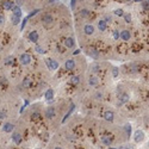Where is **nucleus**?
Here are the masks:
<instances>
[{
  "instance_id": "79ce46f5",
  "label": "nucleus",
  "mask_w": 149,
  "mask_h": 149,
  "mask_svg": "<svg viewBox=\"0 0 149 149\" xmlns=\"http://www.w3.org/2000/svg\"><path fill=\"white\" fill-rule=\"evenodd\" d=\"M109 149H117V148H109Z\"/></svg>"
},
{
  "instance_id": "b1692460",
  "label": "nucleus",
  "mask_w": 149,
  "mask_h": 149,
  "mask_svg": "<svg viewBox=\"0 0 149 149\" xmlns=\"http://www.w3.org/2000/svg\"><path fill=\"white\" fill-rule=\"evenodd\" d=\"M124 130H125V132H127L128 136H130V134H131V125L130 124H125L124 125Z\"/></svg>"
},
{
  "instance_id": "6e6552de",
  "label": "nucleus",
  "mask_w": 149,
  "mask_h": 149,
  "mask_svg": "<svg viewBox=\"0 0 149 149\" xmlns=\"http://www.w3.org/2000/svg\"><path fill=\"white\" fill-rule=\"evenodd\" d=\"M54 116H55V109H54V107H48L47 111H45V117L51 119Z\"/></svg>"
},
{
  "instance_id": "e433bc0d",
  "label": "nucleus",
  "mask_w": 149,
  "mask_h": 149,
  "mask_svg": "<svg viewBox=\"0 0 149 149\" xmlns=\"http://www.w3.org/2000/svg\"><path fill=\"white\" fill-rule=\"evenodd\" d=\"M75 4H76V1H75V0L70 1V7H72V9H74V7H75Z\"/></svg>"
},
{
  "instance_id": "f8f14e48",
  "label": "nucleus",
  "mask_w": 149,
  "mask_h": 149,
  "mask_svg": "<svg viewBox=\"0 0 149 149\" xmlns=\"http://www.w3.org/2000/svg\"><path fill=\"white\" fill-rule=\"evenodd\" d=\"M113 117H115V115H113L112 111H106L105 113H104V118H105L107 122H112L113 121Z\"/></svg>"
},
{
  "instance_id": "f3484780",
  "label": "nucleus",
  "mask_w": 149,
  "mask_h": 149,
  "mask_svg": "<svg viewBox=\"0 0 149 149\" xmlns=\"http://www.w3.org/2000/svg\"><path fill=\"white\" fill-rule=\"evenodd\" d=\"M65 44H66V47L67 48H73L74 47V40L73 38H67V40L65 41Z\"/></svg>"
},
{
  "instance_id": "7c9ffc66",
  "label": "nucleus",
  "mask_w": 149,
  "mask_h": 149,
  "mask_svg": "<svg viewBox=\"0 0 149 149\" xmlns=\"http://www.w3.org/2000/svg\"><path fill=\"white\" fill-rule=\"evenodd\" d=\"M38 12H40V10H35V11H32V12L31 13H30V14H29V17H28V18H31V17H34L35 16V14H37V13Z\"/></svg>"
},
{
  "instance_id": "a19ab883",
  "label": "nucleus",
  "mask_w": 149,
  "mask_h": 149,
  "mask_svg": "<svg viewBox=\"0 0 149 149\" xmlns=\"http://www.w3.org/2000/svg\"><path fill=\"white\" fill-rule=\"evenodd\" d=\"M55 149H62V148H60V147H56V148Z\"/></svg>"
},
{
  "instance_id": "9b49d317",
  "label": "nucleus",
  "mask_w": 149,
  "mask_h": 149,
  "mask_svg": "<svg viewBox=\"0 0 149 149\" xmlns=\"http://www.w3.org/2000/svg\"><path fill=\"white\" fill-rule=\"evenodd\" d=\"M44 98H45L48 101H50V100L54 98V91L51 90V88H49V90H48L47 92L44 93Z\"/></svg>"
},
{
  "instance_id": "473e14b6",
  "label": "nucleus",
  "mask_w": 149,
  "mask_h": 149,
  "mask_svg": "<svg viewBox=\"0 0 149 149\" xmlns=\"http://www.w3.org/2000/svg\"><path fill=\"white\" fill-rule=\"evenodd\" d=\"M113 38H115V40H118V38H121V34H119L118 31H115V32H113Z\"/></svg>"
},
{
  "instance_id": "ddd939ff",
  "label": "nucleus",
  "mask_w": 149,
  "mask_h": 149,
  "mask_svg": "<svg viewBox=\"0 0 149 149\" xmlns=\"http://www.w3.org/2000/svg\"><path fill=\"white\" fill-rule=\"evenodd\" d=\"M106 28H107V25H106V20L101 19V20L98 22V29H99L100 31H105Z\"/></svg>"
},
{
  "instance_id": "58836bf2",
  "label": "nucleus",
  "mask_w": 149,
  "mask_h": 149,
  "mask_svg": "<svg viewBox=\"0 0 149 149\" xmlns=\"http://www.w3.org/2000/svg\"><path fill=\"white\" fill-rule=\"evenodd\" d=\"M0 118H5V112H0Z\"/></svg>"
},
{
  "instance_id": "412c9836",
  "label": "nucleus",
  "mask_w": 149,
  "mask_h": 149,
  "mask_svg": "<svg viewBox=\"0 0 149 149\" xmlns=\"http://www.w3.org/2000/svg\"><path fill=\"white\" fill-rule=\"evenodd\" d=\"M3 6L5 7L6 10H10V9H12L13 3H12V1H4V3H3Z\"/></svg>"
},
{
  "instance_id": "7ed1b4c3",
  "label": "nucleus",
  "mask_w": 149,
  "mask_h": 149,
  "mask_svg": "<svg viewBox=\"0 0 149 149\" xmlns=\"http://www.w3.org/2000/svg\"><path fill=\"white\" fill-rule=\"evenodd\" d=\"M19 61H20V63L22 65H24V66H26V65H29V63L31 62V56L29 55V54H22L20 55V57H19Z\"/></svg>"
},
{
  "instance_id": "2eb2a0df",
  "label": "nucleus",
  "mask_w": 149,
  "mask_h": 149,
  "mask_svg": "<svg viewBox=\"0 0 149 149\" xmlns=\"http://www.w3.org/2000/svg\"><path fill=\"white\" fill-rule=\"evenodd\" d=\"M13 129H14V127H13L12 123H6V124H4V127H3V130L6 131V132H11Z\"/></svg>"
},
{
  "instance_id": "5701e85b",
  "label": "nucleus",
  "mask_w": 149,
  "mask_h": 149,
  "mask_svg": "<svg viewBox=\"0 0 149 149\" xmlns=\"http://www.w3.org/2000/svg\"><path fill=\"white\" fill-rule=\"evenodd\" d=\"M90 55L93 57V59H98V56H99V54H98V51H97L96 49H91L90 51Z\"/></svg>"
},
{
  "instance_id": "dca6fc26",
  "label": "nucleus",
  "mask_w": 149,
  "mask_h": 149,
  "mask_svg": "<svg viewBox=\"0 0 149 149\" xmlns=\"http://www.w3.org/2000/svg\"><path fill=\"white\" fill-rule=\"evenodd\" d=\"M13 16L20 18V16H22V11H20V7L19 6H13Z\"/></svg>"
},
{
  "instance_id": "423d86ee",
  "label": "nucleus",
  "mask_w": 149,
  "mask_h": 149,
  "mask_svg": "<svg viewBox=\"0 0 149 149\" xmlns=\"http://www.w3.org/2000/svg\"><path fill=\"white\" fill-rule=\"evenodd\" d=\"M29 40L31 41V42H37L38 41V32L35 30V31H31L30 34H29Z\"/></svg>"
},
{
  "instance_id": "c9c22d12",
  "label": "nucleus",
  "mask_w": 149,
  "mask_h": 149,
  "mask_svg": "<svg viewBox=\"0 0 149 149\" xmlns=\"http://www.w3.org/2000/svg\"><path fill=\"white\" fill-rule=\"evenodd\" d=\"M26 22H28V18H25L24 20H23V23H22V28H20V29H22V30H23V29H24V26H25V24H26Z\"/></svg>"
},
{
  "instance_id": "c85d7f7f",
  "label": "nucleus",
  "mask_w": 149,
  "mask_h": 149,
  "mask_svg": "<svg viewBox=\"0 0 149 149\" xmlns=\"http://www.w3.org/2000/svg\"><path fill=\"white\" fill-rule=\"evenodd\" d=\"M35 50H36L38 54H44V50L42 49L41 47H38V45H36V47H35Z\"/></svg>"
},
{
  "instance_id": "aec40b11",
  "label": "nucleus",
  "mask_w": 149,
  "mask_h": 149,
  "mask_svg": "<svg viewBox=\"0 0 149 149\" xmlns=\"http://www.w3.org/2000/svg\"><path fill=\"white\" fill-rule=\"evenodd\" d=\"M74 107H75V105H74V104H72V105H70V109H69V111L67 112V115H66L65 117H63V119H62V123H65V122L67 121V118H68L69 116H70V113H72V111L74 110Z\"/></svg>"
},
{
  "instance_id": "72a5a7b5",
  "label": "nucleus",
  "mask_w": 149,
  "mask_h": 149,
  "mask_svg": "<svg viewBox=\"0 0 149 149\" xmlns=\"http://www.w3.org/2000/svg\"><path fill=\"white\" fill-rule=\"evenodd\" d=\"M142 6L144 7V9H149V3H148V1H143V3H142Z\"/></svg>"
},
{
  "instance_id": "20e7f679",
  "label": "nucleus",
  "mask_w": 149,
  "mask_h": 149,
  "mask_svg": "<svg viewBox=\"0 0 149 149\" xmlns=\"http://www.w3.org/2000/svg\"><path fill=\"white\" fill-rule=\"evenodd\" d=\"M84 31L86 35H93L94 32V28H93V25L92 24H86L84 26Z\"/></svg>"
},
{
  "instance_id": "1a4fd4ad",
  "label": "nucleus",
  "mask_w": 149,
  "mask_h": 149,
  "mask_svg": "<svg viewBox=\"0 0 149 149\" xmlns=\"http://www.w3.org/2000/svg\"><path fill=\"white\" fill-rule=\"evenodd\" d=\"M42 20H43V23H45V24H51V23L54 22V18L50 14H44L43 17H42Z\"/></svg>"
},
{
  "instance_id": "f704fd0d",
  "label": "nucleus",
  "mask_w": 149,
  "mask_h": 149,
  "mask_svg": "<svg viewBox=\"0 0 149 149\" xmlns=\"http://www.w3.org/2000/svg\"><path fill=\"white\" fill-rule=\"evenodd\" d=\"M118 149H132V147H130V146H122V147H119Z\"/></svg>"
},
{
  "instance_id": "a878e982",
  "label": "nucleus",
  "mask_w": 149,
  "mask_h": 149,
  "mask_svg": "<svg viewBox=\"0 0 149 149\" xmlns=\"http://www.w3.org/2000/svg\"><path fill=\"white\" fill-rule=\"evenodd\" d=\"M118 73H119L118 68H117V67H113V68H112V76H113V78H117Z\"/></svg>"
},
{
  "instance_id": "39448f33",
  "label": "nucleus",
  "mask_w": 149,
  "mask_h": 149,
  "mask_svg": "<svg viewBox=\"0 0 149 149\" xmlns=\"http://www.w3.org/2000/svg\"><path fill=\"white\" fill-rule=\"evenodd\" d=\"M75 67V62L74 60H67L65 63V68L67 69V70H72V69H74Z\"/></svg>"
},
{
  "instance_id": "4c0bfd02",
  "label": "nucleus",
  "mask_w": 149,
  "mask_h": 149,
  "mask_svg": "<svg viewBox=\"0 0 149 149\" xmlns=\"http://www.w3.org/2000/svg\"><path fill=\"white\" fill-rule=\"evenodd\" d=\"M98 68H99V66H97V65L93 66V70L94 72H98Z\"/></svg>"
},
{
  "instance_id": "2f4dec72",
  "label": "nucleus",
  "mask_w": 149,
  "mask_h": 149,
  "mask_svg": "<svg viewBox=\"0 0 149 149\" xmlns=\"http://www.w3.org/2000/svg\"><path fill=\"white\" fill-rule=\"evenodd\" d=\"M124 19H125V22H127V23H130L131 22V16L128 13V14H125V16H124Z\"/></svg>"
},
{
  "instance_id": "cd10ccee",
  "label": "nucleus",
  "mask_w": 149,
  "mask_h": 149,
  "mask_svg": "<svg viewBox=\"0 0 149 149\" xmlns=\"http://www.w3.org/2000/svg\"><path fill=\"white\" fill-rule=\"evenodd\" d=\"M19 20H20V18H18V17H16V16H12V23L14 25L19 24Z\"/></svg>"
},
{
  "instance_id": "c756f323",
  "label": "nucleus",
  "mask_w": 149,
  "mask_h": 149,
  "mask_svg": "<svg viewBox=\"0 0 149 149\" xmlns=\"http://www.w3.org/2000/svg\"><path fill=\"white\" fill-rule=\"evenodd\" d=\"M23 86H24V87H26V88H28V87L30 86V80H29V79H25V80L23 81Z\"/></svg>"
},
{
  "instance_id": "f03ea898",
  "label": "nucleus",
  "mask_w": 149,
  "mask_h": 149,
  "mask_svg": "<svg viewBox=\"0 0 149 149\" xmlns=\"http://www.w3.org/2000/svg\"><path fill=\"white\" fill-rule=\"evenodd\" d=\"M134 140L136 143H140L144 140V132L142 130H136L135 134H134Z\"/></svg>"
},
{
  "instance_id": "a211bd4d",
  "label": "nucleus",
  "mask_w": 149,
  "mask_h": 149,
  "mask_svg": "<svg viewBox=\"0 0 149 149\" xmlns=\"http://www.w3.org/2000/svg\"><path fill=\"white\" fill-rule=\"evenodd\" d=\"M88 84H90L91 86H98V79H97L96 76H91L90 80H88Z\"/></svg>"
},
{
  "instance_id": "9d476101",
  "label": "nucleus",
  "mask_w": 149,
  "mask_h": 149,
  "mask_svg": "<svg viewBox=\"0 0 149 149\" xmlns=\"http://www.w3.org/2000/svg\"><path fill=\"white\" fill-rule=\"evenodd\" d=\"M121 38L123 41H129L130 40V31L129 30H123L121 32Z\"/></svg>"
},
{
  "instance_id": "4be33fe9",
  "label": "nucleus",
  "mask_w": 149,
  "mask_h": 149,
  "mask_svg": "<svg viewBox=\"0 0 149 149\" xmlns=\"http://www.w3.org/2000/svg\"><path fill=\"white\" fill-rule=\"evenodd\" d=\"M80 16L82 17V18H86V17H88V16H90V11H88V10H86V9L81 10V12H80Z\"/></svg>"
},
{
  "instance_id": "0eeeda50",
  "label": "nucleus",
  "mask_w": 149,
  "mask_h": 149,
  "mask_svg": "<svg viewBox=\"0 0 149 149\" xmlns=\"http://www.w3.org/2000/svg\"><path fill=\"white\" fill-rule=\"evenodd\" d=\"M101 142L105 144V146H110L112 142V137L110 136V135H104V136L101 137Z\"/></svg>"
},
{
  "instance_id": "f257e3e1",
  "label": "nucleus",
  "mask_w": 149,
  "mask_h": 149,
  "mask_svg": "<svg viewBox=\"0 0 149 149\" xmlns=\"http://www.w3.org/2000/svg\"><path fill=\"white\" fill-rule=\"evenodd\" d=\"M45 63H47L48 68L50 70H55V69L59 68V62L55 61V60H51V59H45Z\"/></svg>"
},
{
  "instance_id": "393cba45",
  "label": "nucleus",
  "mask_w": 149,
  "mask_h": 149,
  "mask_svg": "<svg viewBox=\"0 0 149 149\" xmlns=\"http://www.w3.org/2000/svg\"><path fill=\"white\" fill-rule=\"evenodd\" d=\"M115 14L116 16H124V11L122 9H117V10H115Z\"/></svg>"
},
{
  "instance_id": "6ab92c4d",
  "label": "nucleus",
  "mask_w": 149,
  "mask_h": 149,
  "mask_svg": "<svg viewBox=\"0 0 149 149\" xmlns=\"http://www.w3.org/2000/svg\"><path fill=\"white\" fill-rule=\"evenodd\" d=\"M12 140H13V142H16L17 144H19V143H20V141H22V137H20V135H19V134H13Z\"/></svg>"
},
{
  "instance_id": "bb28decb",
  "label": "nucleus",
  "mask_w": 149,
  "mask_h": 149,
  "mask_svg": "<svg viewBox=\"0 0 149 149\" xmlns=\"http://www.w3.org/2000/svg\"><path fill=\"white\" fill-rule=\"evenodd\" d=\"M79 81H80V79H79V76H73L70 80V82L73 85H78L79 84Z\"/></svg>"
},
{
  "instance_id": "4468645a",
  "label": "nucleus",
  "mask_w": 149,
  "mask_h": 149,
  "mask_svg": "<svg viewBox=\"0 0 149 149\" xmlns=\"http://www.w3.org/2000/svg\"><path fill=\"white\" fill-rule=\"evenodd\" d=\"M129 101V96H128L127 93H123L119 96V104H125V103Z\"/></svg>"
},
{
  "instance_id": "ea45409f",
  "label": "nucleus",
  "mask_w": 149,
  "mask_h": 149,
  "mask_svg": "<svg viewBox=\"0 0 149 149\" xmlns=\"http://www.w3.org/2000/svg\"><path fill=\"white\" fill-rule=\"evenodd\" d=\"M3 23H4V17H3V16H0V25L3 24Z\"/></svg>"
}]
</instances>
